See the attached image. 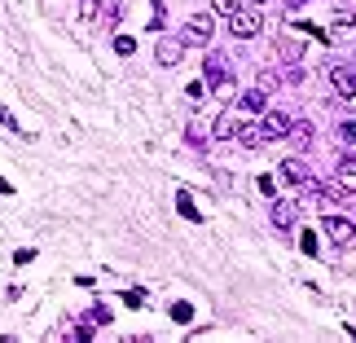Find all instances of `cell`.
Masks as SVG:
<instances>
[{
    "label": "cell",
    "instance_id": "e0dca14e",
    "mask_svg": "<svg viewBox=\"0 0 356 343\" xmlns=\"http://www.w3.org/2000/svg\"><path fill=\"white\" fill-rule=\"evenodd\" d=\"M339 136H343V141H348V145H356V119H348V123H343V128H339Z\"/></svg>",
    "mask_w": 356,
    "mask_h": 343
},
{
    "label": "cell",
    "instance_id": "2e32d148",
    "mask_svg": "<svg viewBox=\"0 0 356 343\" xmlns=\"http://www.w3.org/2000/svg\"><path fill=\"white\" fill-rule=\"evenodd\" d=\"M255 185H259V194H268V198H273V194H277V181H273V176H259V181H255Z\"/></svg>",
    "mask_w": 356,
    "mask_h": 343
},
{
    "label": "cell",
    "instance_id": "d6986e66",
    "mask_svg": "<svg viewBox=\"0 0 356 343\" xmlns=\"http://www.w3.org/2000/svg\"><path fill=\"white\" fill-rule=\"evenodd\" d=\"M304 251H308V255H321V251H317V233H304Z\"/></svg>",
    "mask_w": 356,
    "mask_h": 343
},
{
    "label": "cell",
    "instance_id": "30bf717a",
    "mask_svg": "<svg viewBox=\"0 0 356 343\" xmlns=\"http://www.w3.org/2000/svg\"><path fill=\"white\" fill-rule=\"evenodd\" d=\"M242 111H246V115H264V88L242 93Z\"/></svg>",
    "mask_w": 356,
    "mask_h": 343
},
{
    "label": "cell",
    "instance_id": "52a82bcc",
    "mask_svg": "<svg viewBox=\"0 0 356 343\" xmlns=\"http://www.w3.org/2000/svg\"><path fill=\"white\" fill-rule=\"evenodd\" d=\"M282 181H291L295 189L312 185V172H308V163H304V159H282Z\"/></svg>",
    "mask_w": 356,
    "mask_h": 343
},
{
    "label": "cell",
    "instance_id": "ac0fdd59",
    "mask_svg": "<svg viewBox=\"0 0 356 343\" xmlns=\"http://www.w3.org/2000/svg\"><path fill=\"white\" fill-rule=\"evenodd\" d=\"M176 207H181V212H185V216H189V221H202V216H198V212H194V202H189V198H185V194H181V198H176Z\"/></svg>",
    "mask_w": 356,
    "mask_h": 343
},
{
    "label": "cell",
    "instance_id": "7c38bea8",
    "mask_svg": "<svg viewBox=\"0 0 356 343\" xmlns=\"http://www.w3.org/2000/svg\"><path fill=\"white\" fill-rule=\"evenodd\" d=\"M330 18H334L339 26H352V22H356V13L343 5V0H330Z\"/></svg>",
    "mask_w": 356,
    "mask_h": 343
},
{
    "label": "cell",
    "instance_id": "3957f363",
    "mask_svg": "<svg viewBox=\"0 0 356 343\" xmlns=\"http://www.w3.org/2000/svg\"><path fill=\"white\" fill-rule=\"evenodd\" d=\"M229 31H234V35H259V31H264V18H259V9H238V13H229Z\"/></svg>",
    "mask_w": 356,
    "mask_h": 343
},
{
    "label": "cell",
    "instance_id": "ffe728a7",
    "mask_svg": "<svg viewBox=\"0 0 356 343\" xmlns=\"http://www.w3.org/2000/svg\"><path fill=\"white\" fill-rule=\"evenodd\" d=\"M251 5H264L268 9V5H282V0H251Z\"/></svg>",
    "mask_w": 356,
    "mask_h": 343
},
{
    "label": "cell",
    "instance_id": "ba28073f",
    "mask_svg": "<svg viewBox=\"0 0 356 343\" xmlns=\"http://www.w3.org/2000/svg\"><path fill=\"white\" fill-rule=\"evenodd\" d=\"M277 53H282L286 62H299V58H304V40H299V35L291 31V26H286V35L277 40Z\"/></svg>",
    "mask_w": 356,
    "mask_h": 343
},
{
    "label": "cell",
    "instance_id": "277c9868",
    "mask_svg": "<svg viewBox=\"0 0 356 343\" xmlns=\"http://www.w3.org/2000/svg\"><path fill=\"white\" fill-rule=\"evenodd\" d=\"M321 229H325V238L339 242V246L356 242V225H352V221H343V216H321Z\"/></svg>",
    "mask_w": 356,
    "mask_h": 343
},
{
    "label": "cell",
    "instance_id": "5b68a950",
    "mask_svg": "<svg viewBox=\"0 0 356 343\" xmlns=\"http://www.w3.org/2000/svg\"><path fill=\"white\" fill-rule=\"evenodd\" d=\"M185 45H207L211 40V13H194V18L185 22Z\"/></svg>",
    "mask_w": 356,
    "mask_h": 343
},
{
    "label": "cell",
    "instance_id": "8fae6325",
    "mask_svg": "<svg viewBox=\"0 0 356 343\" xmlns=\"http://www.w3.org/2000/svg\"><path fill=\"white\" fill-rule=\"evenodd\" d=\"M273 225H277V229L295 225V207H291V202H273Z\"/></svg>",
    "mask_w": 356,
    "mask_h": 343
},
{
    "label": "cell",
    "instance_id": "6da1fadb",
    "mask_svg": "<svg viewBox=\"0 0 356 343\" xmlns=\"http://www.w3.org/2000/svg\"><path fill=\"white\" fill-rule=\"evenodd\" d=\"M286 132H291V119L277 115V111H264L251 128H242L238 136H242V145H255V141H277V136H286Z\"/></svg>",
    "mask_w": 356,
    "mask_h": 343
},
{
    "label": "cell",
    "instance_id": "9c48e42d",
    "mask_svg": "<svg viewBox=\"0 0 356 343\" xmlns=\"http://www.w3.org/2000/svg\"><path fill=\"white\" fill-rule=\"evenodd\" d=\"M185 58V40H163V45H159V62H181Z\"/></svg>",
    "mask_w": 356,
    "mask_h": 343
},
{
    "label": "cell",
    "instance_id": "9a60e30c",
    "mask_svg": "<svg viewBox=\"0 0 356 343\" xmlns=\"http://www.w3.org/2000/svg\"><path fill=\"white\" fill-rule=\"evenodd\" d=\"M211 9H216V13H225V18H229V13H238V9H242V0H211Z\"/></svg>",
    "mask_w": 356,
    "mask_h": 343
},
{
    "label": "cell",
    "instance_id": "8992f818",
    "mask_svg": "<svg viewBox=\"0 0 356 343\" xmlns=\"http://www.w3.org/2000/svg\"><path fill=\"white\" fill-rule=\"evenodd\" d=\"M330 84H334L339 97H348L356 106V71L352 66H330Z\"/></svg>",
    "mask_w": 356,
    "mask_h": 343
},
{
    "label": "cell",
    "instance_id": "4fadbf2b",
    "mask_svg": "<svg viewBox=\"0 0 356 343\" xmlns=\"http://www.w3.org/2000/svg\"><path fill=\"white\" fill-rule=\"evenodd\" d=\"M339 176H343L348 189H356V159H343V163H339Z\"/></svg>",
    "mask_w": 356,
    "mask_h": 343
},
{
    "label": "cell",
    "instance_id": "5bb4252c",
    "mask_svg": "<svg viewBox=\"0 0 356 343\" xmlns=\"http://www.w3.org/2000/svg\"><path fill=\"white\" fill-rule=\"evenodd\" d=\"M242 128H238V123L234 119H216V136H220V141H225V136H238Z\"/></svg>",
    "mask_w": 356,
    "mask_h": 343
},
{
    "label": "cell",
    "instance_id": "7a4b0ae2",
    "mask_svg": "<svg viewBox=\"0 0 356 343\" xmlns=\"http://www.w3.org/2000/svg\"><path fill=\"white\" fill-rule=\"evenodd\" d=\"M207 88L216 93V97H229V93H234V75H229V62L225 58H207Z\"/></svg>",
    "mask_w": 356,
    "mask_h": 343
}]
</instances>
